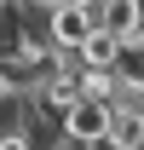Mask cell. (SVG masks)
<instances>
[{
    "label": "cell",
    "mask_w": 144,
    "mask_h": 150,
    "mask_svg": "<svg viewBox=\"0 0 144 150\" xmlns=\"http://www.w3.org/2000/svg\"><path fill=\"white\" fill-rule=\"evenodd\" d=\"M0 12H6V0H0Z\"/></svg>",
    "instance_id": "obj_12"
},
{
    "label": "cell",
    "mask_w": 144,
    "mask_h": 150,
    "mask_svg": "<svg viewBox=\"0 0 144 150\" xmlns=\"http://www.w3.org/2000/svg\"><path fill=\"white\" fill-rule=\"evenodd\" d=\"M46 150H104V144H87V139H69V133H58Z\"/></svg>",
    "instance_id": "obj_9"
},
{
    "label": "cell",
    "mask_w": 144,
    "mask_h": 150,
    "mask_svg": "<svg viewBox=\"0 0 144 150\" xmlns=\"http://www.w3.org/2000/svg\"><path fill=\"white\" fill-rule=\"evenodd\" d=\"M75 81H81V93H87V98H104V104H109L121 75H115V69H75Z\"/></svg>",
    "instance_id": "obj_7"
},
{
    "label": "cell",
    "mask_w": 144,
    "mask_h": 150,
    "mask_svg": "<svg viewBox=\"0 0 144 150\" xmlns=\"http://www.w3.org/2000/svg\"><path fill=\"white\" fill-rule=\"evenodd\" d=\"M0 150H40V144H35L23 127H12V121H6V127H0Z\"/></svg>",
    "instance_id": "obj_8"
},
{
    "label": "cell",
    "mask_w": 144,
    "mask_h": 150,
    "mask_svg": "<svg viewBox=\"0 0 144 150\" xmlns=\"http://www.w3.org/2000/svg\"><path fill=\"white\" fill-rule=\"evenodd\" d=\"M58 133H69V139H87V144H104V133H109V104L81 93L69 110L58 115Z\"/></svg>",
    "instance_id": "obj_1"
},
{
    "label": "cell",
    "mask_w": 144,
    "mask_h": 150,
    "mask_svg": "<svg viewBox=\"0 0 144 150\" xmlns=\"http://www.w3.org/2000/svg\"><path fill=\"white\" fill-rule=\"evenodd\" d=\"M87 29H92V18H87L81 0H58V6H46V40H52V46L75 52V46L87 40Z\"/></svg>",
    "instance_id": "obj_2"
},
{
    "label": "cell",
    "mask_w": 144,
    "mask_h": 150,
    "mask_svg": "<svg viewBox=\"0 0 144 150\" xmlns=\"http://www.w3.org/2000/svg\"><path fill=\"white\" fill-rule=\"evenodd\" d=\"M115 75H121L127 87H144V29L133 40H121V58H115Z\"/></svg>",
    "instance_id": "obj_6"
},
{
    "label": "cell",
    "mask_w": 144,
    "mask_h": 150,
    "mask_svg": "<svg viewBox=\"0 0 144 150\" xmlns=\"http://www.w3.org/2000/svg\"><path fill=\"white\" fill-rule=\"evenodd\" d=\"M75 58H81V69H115V58H121V40L109 35V29H98V23H92V29H87V40L75 46Z\"/></svg>",
    "instance_id": "obj_5"
},
{
    "label": "cell",
    "mask_w": 144,
    "mask_h": 150,
    "mask_svg": "<svg viewBox=\"0 0 144 150\" xmlns=\"http://www.w3.org/2000/svg\"><path fill=\"white\" fill-rule=\"evenodd\" d=\"M23 6H58V0H23Z\"/></svg>",
    "instance_id": "obj_11"
},
{
    "label": "cell",
    "mask_w": 144,
    "mask_h": 150,
    "mask_svg": "<svg viewBox=\"0 0 144 150\" xmlns=\"http://www.w3.org/2000/svg\"><path fill=\"white\" fill-rule=\"evenodd\" d=\"M98 29H109L115 40H133L144 29V0H104L98 6Z\"/></svg>",
    "instance_id": "obj_4"
},
{
    "label": "cell",
    "mask_w": 144,
    "mask_h": 150,
    "mask_svg": "<svg viewBox=\"0 0 144 150\" xmlns=\"http://www.w3.org/2000/svg\"><path fill=\"white\" fill-rule=\"evenodd\" d=\"M104 150H144V104H133V98H115L109 104Z\"/></svg>",
    "instance_id": "obj_3"
},
{
    "label": "cell",
    "mask_w": 144,
    "mask_h": 150,
    "mask_svg": "<svg viewBox=\"0 0 144 150\" xmlns=\"http://www.w3.org/2000/svg\"><path fill=\"white\" fill-rule=\"evenodd\" d=\"M12 98H18V93H12V81H6V69H0V115H6V104H12Z\"/></svg>",
    "instance_id": "obj_10"
}]
</instances>
